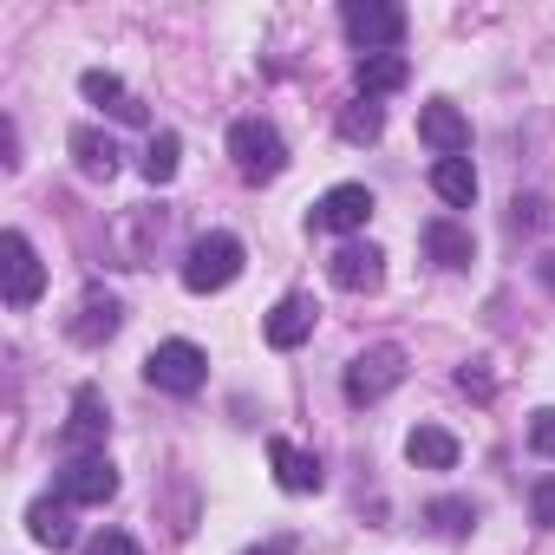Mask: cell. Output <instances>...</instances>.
Segmentation results:
<instances>
[{"label": "cell", "mask_w": 555, "mask_h": 555, "mask_svg": "<svg viewBox=\"0 0 555 555\" xmlns=\"http://www.w3.org/2000/svg\"><path fill=\"white\" fill-rule=\"evenodd\" d=\"M229 157H235V170L248 183H274L288 170V138L274 131L268 118H235L229 125Z\"/></svg>", "instance_id": "cell-1"}, {"label": "cell", "mask_w": 555, "mask_h": 555, "mask_svg": "<svg viewBox=\"0 0 555 555\" xmlns=\"http://www.w3.org/2000/svg\"><path fill=\"white\" fill-rule=\"evenodd\" d=\"M235 274H242V242L229 229H209V235L190 242V255H183V288L190 295H222Z\"/></svg>", "instance_id": "cell-2"}, {"label": "cell", "mask_w": 555, "mask_h": 555, "mask_svg": "<svg viewBox=\"0 0 555 555\" xmlns=\"http://www.w3.org/2000/svg\"><path fill=\"white\" fill-rule=\"evenodd\" d=\"M399 379H405V347L399 340H379V347H366V353L347 360L340 392H347V405H379L386 392H399Z\"/></svg>", "instance_id": "cell-3"}, {"label": "cell", "mask_w": 555, "mask_h": 555, "mask_svg": "<svg viewBox=\"0 0 555 555\" xmlns=\"http://www.w3.org/2000/svg\"><path fill=\"white\" fill-rule=\"evenodd\" d=\"M340 34L360 53H399L405 47V8H392V0H347V8H340Z\"/></svg>", "instance_id": "cell-4"}, {"label": "cell", "mask_w": 555, "mask_h": 555, "mask_svg": "<svg viewBox=\"0 0 555 555\" xmlns=\"http://www.w3.org/2000/svg\"><path fill=\"white\" fill-rule=\"evenodd\" d=\"M144 379H151L157 392H177V399H190V392H203V379H209V353H203L196 340H164V347H151V360H144Z\"/></svg>", "instance_id": "cell-5"}, {"label": "cell", "mask_w": 555, "mask_h": 555, "mask_svg": "<svg viewBox=\"0 0 555 555\" xmlns=\"http://www.w3.org/2000/svg\"><path fill=\"white\" fill-rule=\"evenodd\" d=\"M0 274H8V308H34L47 295V261L40 248L27 242V229H8L0 235Z\"/></svg>", "instance_id": "cell-6"}, {"label": "cell", "mask_w": 555, "mask_h": 555, "mask_svg": "<svg viewBox=\"0 0 555 555\" xmlns=\"http://www.w3.org/2000/svg\"><path fill=\"white\" fill-rule=\"evenodd\" d=\"M112 496H118V464H112L105 451L60 464V503H73V509H105Z\"/></svg>", "instance_id": "cell-7"}, {"label": "cell", "mask_w": 555, "mask_h": 555, "mask_svg": "<svg viewBox=\"0 0 555 555\" xmlns=\"http://www.w3.org/2000/svg\"><path fill=\"white\" fill-rule=\"evenodd\" d=\"M373 190L366 183H334L314 209H308V229H321V235H353V229H366L373 222Z\"/></svg>", "instance_id": "cell-8"}, {"label": "cell", "mask_w": 555, "mask_h": 555, "mask_svg": "<svg viewBox=\"0 0 555 555\" xmlns=\"http://www.w3.org/2000/svg\"><path fill=\"white\" fill-rule=\"evenodd\" d=\"M105 431H112L105 392H99V386H79V392H73V418H66V431H60L66 457H99V451H105Z\"/></svg>", "instance_id": "cell-9"}, {"label": "cell", "mask_w": 555, "mask_h": 555, "mask_svg": "<svg viewBox=\"0 0 555 555\" xmlns=\"http://www.w3.org/2000/svg\"><path fill=\"white\" fill-rule=\"evenodd\" d=\"M327 282L347 288V295H373V288L386 282V255H379L373 242H340L334 261H327Z\"/></svg>", "instance_id": "cell-10"}, {"label": "cell", "mask_w": 555, "mask_h": 555, "mask_svg": "<svg viewBox=\"0 0 555 555\" xmlns=\"http://www.w3.org/2000/svg\"><path fill=\"white\" fill-rule=\"evenodd\" d=\"M314 321H321V308L308 301V295H282L268 308V321H261V340L274 347V353H295L308 334H314Z\"/></svg>", "instance_id": "cell-11"}, {"label": "cell", "mask_w": 555, "mask_h": 555, "mask_svg": "<svg viewBox=\"0 0 555 555\" xmlns=\"http://www.w3.org/2000/svg\"><path fill=\"white\" fill-rule=\"evenodd\" d=\"M268 464H274V483L295 490V496H314V490L327 483L321 457H314V451H301L295 438H268Z\"/></svg>", "instance_id": "cell-12"}, {"label": "cell", "mask_w": 555, "mask_h": 555, "mask_svg": "<svg viewBox=\"0 0 555 555\" xmlns=\"http://www.w3.org/2000/svg\"><path fill=\"white\" fill-rule=\"evenodd\" d=\"M418 138H425L438 157H464V151H470V118H464L451 99H431V105H418Z\"/></svg>", "instance_id": "cell-13"}, {"label": "cell", "mask_w": 555, "mask_h": 555, "mask_svg": "<svg viewBox=\"0 0 555 555\" xmlns=\"http://www.w3.org/2000/svg\"><path fill=\"white\" fill-rule=\"evenodd\" d=\"M118 321H125V308H118L105 288H86V301H79V314H73L66 334H73L79 347H105V340L118 334Z\"/></svg>", "instance_id": "cell-14"}, {"label": "cell", "mask_w": 555, "mask_h": 555, "mask_svg": "<svg viewBox=\"0 0 555 555\" xmlns=\"http://www.w3.org/2000/svg\"><path fill=\"white\" fill-rule=\"evenodd\" d=\"M79 92H86L99 112H112V118H125V125H144V105L131 99V86H125L118 73H99V66H92V73H79Z\"/></svg>", "instance_id": "cell-15"}, {"label": "cell", "mask_w": 555, "mask_h": 555, "mask_svg": "<svg viewBox=\"0 0 555 555\" xmlns=\"http://www.w3.org/2000/svg\"><path fill=\"white\" fill-rule=\"evenodd\" d=\"M405 79H412L405 53H360V66H353V86H360V99H386V92H399Z\"/></svg>", "instance_id": "cell-16"}, {"label": "cell", "mask_w": 555, "mask_h": 555, "mask_svg": "<svg viewBox=\"0 0 555 555\" xmlns=\"http://www.w3.org/2000/svg\"><path fill=\"white\" fill-rule=\"evenodd\" d=\"M425 255L438 261V268H470V229L464 222H451V216H431L425 222Z\"/></svg>", "instance_id": "cell-17"}, {"label": "cell", "mask_w": 555, "mask_h": 555, "mask_svg": "<svg viewBox=\"0 0 555 555\" xmlns=\"http://www.w3.org/2000/svg\"><path fill=\"white\" fill-rule=\"evenodd\" d=\"M66 151H73V164H79L86 177H99V183H105V177H118V144H112L105 131H92V125H79V131L66 138Z\"/></svg>", "instance_id": "cell-18"}, {"label": "cell", "mask_w": 555, "mask_h": 555, "mask_svg": "<svg viewBox=\"0 0 555 555\" xmlns=\"http://www.w3.org/2000/svg\"><path fill=\"white\" fill-rule=\"evenodd\" d=\"M27 529H34V542L40 548H73V503H60V496H40L34 509H27Z\"/></svg>", "instance_id": "cell-19"}, {"label": "cell", "mask_w": 555, "mask_h": 555, "mask_svg": "<svg viewBox=\"0 0 555 555\" xmlns=\"http://www.w3.org/2000/svg\"><path fill=\"white\" fill-rule=\"evenodd\" d=\"M431 190H438L451 209H470V203H477V170H470V157H438V164H431Z\"/></svg>", "instance_id": "cell-20"}, {"label": "cell", "mask_w": 555, "mask_h": 555, "mask_svg": "<svg viewBox=\"0 0 555 555\" xmlns=\"http://www.w3.org/2000/svg\"><path fill=\"white\" fill-rule=\"evenodd\" d=\"M405 457H412L418 470H451V464H457V438H451L444 425H418V431L405 438Z\"/></svg>", "instance_id": "cell-21"}, {"label": "cell", "mask_w": 555, "mask_h": 555, "mask_svg": "<svg viewBox=\"0 0 555 555\" xmlns=\"http://www.w3.org/2000/svg\"><path fill=\"white\" fill-rule=\"evenodd\" d=\"M425 522H431L438 535H470V529H477V503H470V496H431V503H425Z\"/></svg>", "instance_id": "cell-22"}, {"label": "cell", "mask_w": 555, "mask_h": 555, "mask_svg": "<svg viewBox=\"0 0 555 555\" xmlns=\"http://www.w3.org/2000/svg\"><path fill=\"white\" fill-rule=\"evenodd\" d=\"M379 131H386L379 99H353V105H340V138H347V144H373Z\"/></svg>", "instance_id": "cell-23"}, {"label": "cell", "mask_w": 555, "mask_h": 555, "mask_svg": "<svg viewBox=\"0 0 555 555\" xmlns=\"http://www.w3.org/2000/svg\"><path fill=\"white\" fill-rule=\"evenodd\" d=\"M177 164H183V138H177V131H157V138L144 144V177H151V183H170Z\"/></svg>", "instance_id": "cell-24"}, {"label": "cell", "mask_w": 555, "mask_h": 555, "mask_svg": "<svg viewBox=\"0 0 555 555\" xmlns=\"http://www.w3.org/2000/svg\"><path fill=\"white\" fill-rule=\"evenodd\" d=\"M555 222V203L548 196H516L509 203V229H548Z\"/></svg>", "instance_id": "cell-25"}, {"label": "cell", "mask_w": 555, "mask_h": 555, "mask_svg": "<svg viewBox=\"0 0 555 555\" xmlns=\"http://www.w3.org/2000/svg\"><path fill=\"white\" fill-rule=\"evenodd\" d=\"M529 516H535L542 529H555V477H535V483H529Z\"/></svg>", "instance_id": "cell-26"}, {"label": "cell", "mask_w": 555, "mask_h": 555, "mask_svg": "<svg viewBox=\"0 0 555 555\" xmlns=\"http://www.w3.org/2000/svg\"><path fill=\"white\" fill-rule=\"evenodd\" d=\"M529 451H535V457H555V405H542V412L529 418Z\"/></svg>", "instance_id": "cell-27"}, {"label": "cell", "mask_w": 555, "mask_h": 555, "mask_svg": "<svg viewBox=\"0 0 555 555\" xmlns=\"http://www.w3.org/2000/svg\"><path fill=\"white\" fill-rule=\"evenodd\" d=\"M86 555H144V548H138L131 535H118V529H105V535H99V542H92Z\"/></svg>", "instance_id": "cell-28"}, {"label": "cell", "mask_w": 555, "mask_h": 555, "mask_svg": "<svg viewBox=\"0 0 555 555\" xmlns=\"http://www.w3.org/2000/svg\"><path fill=\"white\" fill-rule=\"evenodd\" d=\"M0 164H8V170H21V125H14V118L0 125Z\"/></svg>", "instance_id": "cell-29"}, {"label": "cell", "mask_w": 555, "mask_h": 555, "mask_svg": "<svg viewBox=\"0 0 555 555\" xmlns=\"http://www.w3.org/2000/svg\"><path fill=\"white\" fill-rule=\"evenodd\" d=\"M242 555H295V535H268L261 548H242Z\"/></svg>", "instance_id": "cell-30"}, {"label": "cell", "mask_w": 555, "mask_h": 555, "mask_svg": "<svg viewBox=\"0 0 555 555\" xmlns=\"http://www.w3.org/2000/svg\"><path fill=\"white\" fill-rule=\"evenodd\" d=\"M457 386H464V392H477V399H483V392H490V379H483V373H477V366H457Z\"/></svg>", "instance_id": "cell-31"}, {"label": "cell", "mask_w": 555, "mask_h": 555, "mask_svg": "<svg viewBox=\"0 0 555 555\" xmlns=\"http://www.w3.org/2000/svg\"><path fill=\"white\" fill-rule=\"evenodd\" d=\"M535 274H542V288L555 295V255H542V261H535Z\"/></svg>", "instance_id": "cell-32"}]
</instances>
